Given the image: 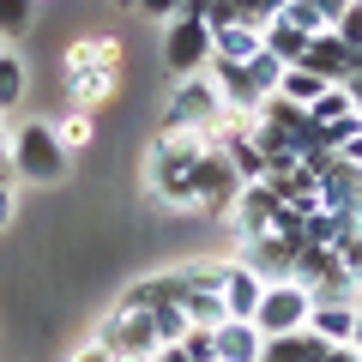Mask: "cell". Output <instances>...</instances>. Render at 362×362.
Instances as JSON below:
<instances>
[{
    "instance_id": "9",
    "label": "cell",
    "mask_w": 362,
    "mask_h": 362,
    "mask_svg": "<svg viewBox=\"0 0 362 362\" xmlns=\"http://www.w3.org/2000/svg\"><path fill=\"white\" fill-rule=\"evenodd\" d=\"M127 66V42L109 30H85L61 49V73H121Z\"/></svg>"
},
{
    "instance_id": "28",
    "label": "cell",
    "mask_w": 362,
    "mask_h": 362,
    "mask_svg": "<svg viewBox=\"0 0 362 362\" xmlns=\"http://www.w3.org/2000/svg\"><path fill=\"white\" fill-rule=\"evenodd\" d=\"M332 37H338V42H344V49H350V54L362 61V0H350L344 13L332 18Z\"/></svg>"
},
{
    "instance_id": "40",
    "label": "cell",
    "mask_w": 362,
    "mask_h": 362,
    "mask_svg": "<svg viewBox=\"0 0 362 362\" xmlns=\"http://www.w3.org/2000/svg\"><path fill=\"white\" fill-rule=\"evenodd\" d=\"M350 350L362 356V302H356V332H350Z\"/></svg>"
},
{
    "instance_id": "18",
    "label": "cell",
    "mask_w": 362,
    "mask_h": 362,
    "mask_svg": "<svg viewBox=\"0 0 362 362\" xmlns=\"http://www.w3.org/2000/svg\"><path fill=\"white\" fill-rule=\"evenodd\" d=\"M266 350V332L254 320H223L218 326V362H259Z\"/></svg>"
},
{
    "instance_id": "36",
    "label": "cell",
    "mask_w": 362,
    "mask_h": 362,
    "mask_svg": "<svg viewBox=\"0 0 362 362\" xmlns=\"http://www.w3.org/2000/svg\"><path fill=\"white\" fill-rule=\"evenodd\" d=\"M151 362H194V356H187L181 344H157V350H151Z\"/></svg>"
},
{
    "instance_id": "22",
    "label": "cell",
    "mask_w": 362,
    "mask_h": 362,
    "mask_svg": "<svg viewBox=\"0 0 362 362\" xmlns=\"http://www.w3.org/2000/svg\"><path fill=\"white\" fill-rule=\"evenodd\" d=\"M49 127H54V139L66 145V157H73V151H85V145L97 139V115H85V109H61V115H54Z\"/></svg>"
},
{
    "instance_id": "37",
    "label": "cell",
    "mask_w": 362,
    "mask_h": 362,
    "mask_svg": "<svg viewBox=\"0 0 362 362\" xmlns=\"http://www.w3.org/2000/svg\"><path fill=\"white\" fill-rule=\"evenodd\" d=\"M344 90H350V109H356V115H362V66H356V73L344 78Z\"/></svg>"
},
{
    "instance_id": "1",
    "label": "cell",
    "mask_w": 362,
    "mask_h": 362,
    "mask_svg": "<svg viewBox=\"0 0 362 362\" xmlns=\"http://www.w3.org/2000/svg\"><path fill=\"white\" fill-rule=\"evenodd\" d=\"M206 133H175L157 127V139L145 145V194L163 211H194V163L206 151Z\"/></svg>"
},
{
    "instance_id": "11",
    "label": "cell",
    "mask_w": 362,
    "mask_h": 362,
    "mask_svg": "<svg viewBox=\"0 0 362 362\" xmlns=\"http://www.w3.org/2000/svg\"><path fill=\"white\" fill-rule=\"evenodd\" d=\"M218 296H223V314L230 320H254V308H259V296H266V278L259 272H247L242 259H223V284H218Z\"/></svg>"
},
{
    "instance_id": "39",
    "label": "cell",
    "mask_w": 362,
    "mask_h": 362,
    "mask_svg": "<svg viewBox=\"0 0 362 362\" xmlns=\"http://www.w3.org/2000/svg\"><path fill=\"white\" fill-rule=\"evenodd\" d=\"M314 6H320L326 18H338V13H344V6H350V0H314Z\"/></svg>"
},
{
    "instance_id": "38",
    "label": "cell",
    "mask_w": 362,
    "mask_h": 362,
    "mask_svg": "<svg viewBox=\"0 0 362 362\" xmlns=\"http://www.w3.org/2000/svg\"><path fill=\"white\" fill-rule=\"evenodd\" d=\"M6 151H13V121L0 115V163H6Z\"/></svg>"
},
{
    "instance_id": "6",
    "label": "cell",
    "mask_w": 362,
    "mask_h": 362,
    "mask_svg": "<svg viewBox=\"0 0 362 362\" xmlns=\"http://www.w3.org/2000/svg\"><path fill=\"white\" fill-rule=\"evenodd\" d=\"M235 194H242V175H235V163L218 151V145H206L194 163V211H206V218H230Z\"/></svg>"
},
{
    "instance_id": "16",
    "label": "cell",
    "mask_w": 362,
    "mask_h": 362,
    "mask_svg": "<svg viewBox=\"0 0 362 362\" xmlns=\"http://www.w3.org/2000/svg\"><path fill=\"white\" fill-rule=\"evenodd\" d=\"M61 78H66V109H85V115L115 103L121 90V73H61Z\"/></svg>"
},
{
    "instance_id": "12",
    "label": "cell",
    "mask_w": 362,
    "mask_h": 362,
    "mask_svg": "<svg viewBox=\"0 0 362 362\" xmlns=\"http://www.w3.org/2000/svg\"><path fill=\"white\" fill-rule=\"evenodd\" d=\"M308 332L320 344H350V332H356V296H314Z\"/></svg>"
},
{
    "instance_id": "27",
    "label": "cell",
    "mask_w": 362,
    "mask_h": 362,
    "mask_svg": "<svg viewBox=\"0 0 362 362\" xmlns=\"http://www.w3.org/2000/svg\"><path fill=\"white\" fill-rule=\"evenodd\" d=\"M278 18H290V25H296L302 37H326V30H332V18H326L320 6H314V0H290V6H284Z\"/></svg>"
},
{
    "instance_id": "2",
    "label": "cell",
    "mask_w": 362,
    "mask_h": 362,
    "mask_svg": "<svg viewBox=\"0 0 362 362\" xmlns=\"http://www.w3.org/2000/svg\"><path fill=\"white\" fill-rule=\"evenodd\" d=\"M6 169H13L18 181H42V187H54V181H66L73 157H66V145L54 139L49 121H18V127H13V151H6Z\"/></svg>"
},
{
    "instance_id": "33",
    "label": "cell",
    "mask_w": 362,
    "mask_h": 362,
    "mask_svg": "<svg viewBox=\"0 0 362 362\" xmlns=\"http://www.w3.org/2000/svg\"><path fill=\"white\" fill-rule=\"evenodd\" d=\"M66 362H115V356H109V350L97 344V338H85V344H73V350H66Z\"/></svg>"
},
{
    "instance_id": "15",
    "label": "cell",
    "mask_w": 362,
    "mask_h": 362,
    "mask_svg": "<svg viewBox=\"0 0 362 362\" xmlns=\"http://www.w3.org/2000/svg\"><path fill=\"white\" fill-rule=\"evenodd\" d=\"M115 302L121 308H139V314H157V308H169V302H181V272L169 266V272H151V278H133Z\"/></svg>"
},
{
    "instance_id": "3",
    "label": "cell",
    "mask_w": 362,
    "mask_h": 362,
    "mask_svg": "<svg viewBox=\"0 0 362 362\" xmlns=\"http://www.w3.org/2000/svg\"><path fill=\"white\" fill-rule=\"evenodd\" d=\"M230 115L218 97V85H211V73H194V78H169V97H163V127L175 133H218V121Z\"/></svg>"
},
{
    "instance_id": "41",
    "label": "cell",
    "mask_w": 362,
    "mask_h": 362,
    "mask_svg": "<svg viewBox=\"0 0 362 362\" xmlns=\"http://www.w3.org/2000/svg\"><path fill=\"white\" fill-rule=\"evenodd\" d=\"M0 181H13V169H6V163H0Z\"/></svg>"
},
{
    "instance_id": "19",
    "label": "cell",
    "mask_w": 362,
    "mask_h": 362,
    "mask_svg": "<svg viewBox=\"0 0 362 362\" xmlns=\"http://www.w3.org/2000/svg\"><path fill=\"white\" fill-rule=\"evenodd\" d=\"M25 97H30V61H25L18 49L0 42V115L25 109Z\"/></svg>"
},
{
    "instance_id": "14",
    "label": "cell",
    "mask_w": 362,
    "mask_h": 362,
    "mask_svg": "<svg viewBox=\"0 0 362 362\" xmlns=\"http://www.w3.org/2000/svg\"><path fill=\"white\" fill-rule=\"evenodd\" d=\"M235 259H242L247 272H259V278H290V259H296V247L284 242V235H254V242H235Z\"/></svg>"
},
{
    "instance_id": "24",
    "label": "cell",
    "mask_w": 362,
    "mask_h": 362,
    "mask_svg": "<svg viewBox=\"0 0 362 362\" xmlns=\"http://www.w3.org/2000/svg\"><path fill=\"white\" fill-rule=\"evenodd\" d=\"M326 90V78H314L308 66H284V78H278V97H290V103L314 109V97Z\"/></svg>"
},
{
    "instance_id": "32",
    "label": "cell",
    "mask_w": 362,
    "mask_h": 362,
    "mask_svg": "<svg viewBox=\"0 0 362 362\" xmlns=\"http://www.w3.org/2000/svg\"><path fill=\"white\" fill-rule=\"evenodd\" d=\"M133 6H139V18H151V25H169L187 0H133Z\"/></svg>"
},
{
    "instance_id": "42",
    "label": "cell",
    "mask_w": 362,
    "mask_h": 362,
    "mask_svg": "<svg viewBox=\"0 0 362 362\" xmlns=\"http://www.w3.org/2000/svg\"><path fill=\"white\" fill-rule=\"evenodd\" d=\"M37 6H49V0H37Z\"/></svg>"
},
{
    "instance_id": "7",
    "label": "cell",
    "mask_w": 362,
    "mask_h": 362,
    "mask_svg": "<svg viewBox=\"0 0 362 362\" xmlns=\"http://www.w3.org/2000/svg\"><path fill=\"white\" fill-rule=\"evenodd\" d=\"M97 344L109 350V356H151L157 350V326H151V314H139V308H121V302H109V314L97 320Z\"/></svg>"
},
{
    "instance_id": "25",
    "label": "cell",
    "mask_w": 362,
    "mask_h": 362,
    "mask_svg": "<svg viewBox=\"0 0 362 362\" xmlns=\"http://www.w3.org/2000/svg\"><path fill=\"white\" fill-rule=\"evenodd\" d=\"M242 78H247V90H254L259 103H266L272 90H278V78H284V61H272V54H266V49H259V54H254V61H247V66H242Z\"/></svg>"
},
{
    "instance_id": "5",
    "label": "cell",
    "mask_w": 362,
    "mask_h": 362,
    "mask_svg": "<svg viewBox=\"0 0 362 362\" xmlns=\"http://www.w3.org/2000/svg\"><path fill=\"white\" fill-rule=\"evenodd\" d=\"M308 308H314V290H302L296 278H266V296H259V308H254V326L266 338L302 332V326H308Z\"/></svg>"
},
{
    "instance_id": "34",
    "label": "cell",
    "mask_w": 362,
    "mask_h": 362,
    "mask_svg": "<svg viewBox=\"0 0 362 362\" xmlns=\"http://www.w3.org/2000/svg\"><path fill=\"white\" fill-rule=\"evenodd\" d=\"M13 218H18V194H13V181H0V235L13 230Z\"/></svg>"
},
{
    "instance_id": "30",
    "label": "cell",
    "mask_w": 362,
    "mask_h": 362,
    "mask_svg": "<svg viewBox=\"0 0 362 362\" xmlns=\"http://www.w3.org/2000/svg\"><path fill=\"white\" fill-rule=\"evenodd\" d=\"M284 6H290V0H235V18H242V25H254V30H266Z\"/></svg>"
},
{
    "instance_id": "4",
    "label": "cell",
    "mask_w": 362,
    "mask_h": 362,
    "mask_svg": "<svg viewBox=\"0 0 362 362\" xmlns=\"http://www.w3.org/2000/svg\"><path fill=\"white\" fill-rule=\"evenodd\" d=\"M157 30H163V49H157L163 78H194V73L211 66V30H206V18L175 13L169 25H157Z\"/></svg>"
},
{
    "instance_id": "35",
    "label": "cell",
    "mask_w": 362,
    "mask_h": 362,
    "mask_svg": "<svg viewBox=\"0 0 362 362\" xmlns=\"http://www.w3.org/2000/svg\"><path fill=\"white\" fill-rule=\"evenodd\" d=\"M332 157H344V163H350V169H362V127H356V133H350V139H344V145H338V151H332Z\"/></svg>"
},
{
    "instance_id": "26",
    "label": "cell",
    "mask_w": 362,
    "mask_h": 362,
    "mask_svg": "<svg viewBox=\"0 0 362 362\" xmlns=\"http://www.w3.org/2000/svg\"><path fill=\"white\" fill-rule=\"evenodd\" d=\"M30 25H37V0H0V42L30 37Z\"/></svg>"
},
{
    "instance_id": "8",
    "label": "cell",
    "mask_w": 362,
    "mask_h": 362,
    "mask_svg": "<svg viewBox=\"0 0 362 362\" xmlns=\"http://www.w3.org/2000/svg\"><path fill=\"white\" fill-rule=\"evenodd\" d=\"M290 278H296L302 290H314V296H356V284H350L338 247H320V242H302V247H296ZM356 302H362V296H356Z\"/></svg>"
},
{
    "instance_id": "29",
    "label": "cell",
    "mask_w": 362,
    "mask_h": 362,
    "mask_svg": "<svg viewBox=\"0 0 362 362\" xmlns=\"http://www.w3.org/2000/svg\"><path fill=\"white\" fill-rule=\"evenodd\" d=\"M181 350L194 362H218V326H187L181 332Z\"/></svg>"
},
{
    "instance_id": "20",
    "label": "cell",
    "mask_w": 362,
    "mask_h": 362,
    "mask_svg": "<svg viewBox=\"0 0 362 362\" xmlns=\"http://www.w3.org/2000/svg\"><path fill=\"white\" fill-rule=\"evenodd\" d=\"M320 338L302 326V332H278V338H266V350H259V362H314L320 356Z\"/></svg>"
},
{
    "instance_id": "13",
    "label": "cell",
    "mask_w": 362,
    "mask_h": 362,
    "mask_svg": "<svg viewBox=\"0 0 362 362\" xmlns=\"http://www.w3.org/2000/svg\"><path fill=\"white\" fill-rule=\"evenodd\" d=\"M296 66H308V73H314V78H326V85H344V78L356 73L362 61L332 37V30H326V37H308V49H302V61H296Z\"/></svg>"
},
{
    "instance_id": "23",
    "label": "cell",
    "mask_w": 362,
    "mask_h": 362,
    "mask_svg": "<svg viewBox=\"0 0 362 362\" xmlns=\"http://www.w3.org/2000/svg\"><path fill=\"white\" fill-rule=\"evenodd\" d=\"M302 49H308V37H302L290 18H272V25H266V54H272V61L296 66V61H302Z\"/></svg>"
},
{
    "instance_id": "31",
    "label": "cell",
    "mask_w": 362,
    "mask_h": 362,
    "mask_svg": "<svg viewBox=\"0 0 362 362\" xmlns=\"http://www.w3.org/2000/svg\"><path fill=\"white\" fill-rule=\"evenodd\" d=\"M151 326H157V344H181V332H187V314H181V302L157 308V314H151Z\"/></svg>"
},
{
    "instance_id": "17",
    "label": "cell",
    "mask_w": 362,
    "mask_h": 362,
    "mask_svg": "<svg viewBox=\"0 0 362 362\" xmlns=\"http://www.w3.org/2000/svg\"><path fill=\"white\" fill-rule=\"evenodd\" d=\"M259 49H266V30H254V25H223V30H211V61L247 66Z\"/></svg>"
},
{
    "instance_id": "21",
    "label": "cell",
    "mask_w": 362,
    "mask_h": 362,
    "mask_svg": "<svg viewBox=\"0 0 362 362\" xmlns=\"http://www.w3.org/2000/svg\"><path fill=\"white\" fill-rule=\"evenodd\" d=\"M181 314H187V326H223L230 320L218 290H199V284H187V278H181Z\"/></svg>"
},
{
    "instance_id": "10",
    "label": "cell",
    "mask_w": 362,
    "mask_h": 362,
    "mask_svg": "<svg viewBox=\"0 0 362 362\" xmlns=\"http://www.w3.org/2000/svg\"><path fill=\"white\" fill-rule=\"evenodd\" d=\"M278 206H284V199L272 194L266 181H242V194H235V206H230V230H235V242H254V235H266L272 218H278Z\"/></svg>"
}]
</instances>
